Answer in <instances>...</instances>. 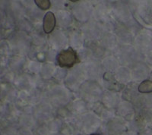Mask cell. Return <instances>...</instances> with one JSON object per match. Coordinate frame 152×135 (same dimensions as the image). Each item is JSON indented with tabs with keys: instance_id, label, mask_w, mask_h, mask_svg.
<instances>
[{
	"instance_id": "obj_1",
	"label": "cell",
	"mask_w": 152,
	"mask_h": 135,
	"mask_svg": "<svg viewBox=\"0 0 152 135\" xmlns=\"http://www.w3.org/2000/svg\"><path fill=\"white\" fill-rule=\"evenodd\" d=\"M78 62L77 52L72 48L63 49L57 56V62L63 68H71Z\"/></svg>"
},
{
	"instance_id": "obj_2",
	"label": "cell",
	"mask_w": 152,
	"mask_h": 135,
	"mask_svg": "<svg viewBox=\"0 0 152 135\" xmlns=\"http://www.w3.org/2000/svg\"><path fill=\"white\" fill-rule=\"evenodd\" d=\"M56 17L53 12H49L43 17V28L46 33H50L56 27Z\"/></svg>"
},
{
	"instance_id": "obj_3",
	"label": "cell",
	"mask_w": 152,
	"mask_h": 135,
	"mask_svg": "<svg viewBox=\"0 0 152 135\" xmlns=\"http://www.w3.org/2000/svg\"><path fill=\"white\" fill-rule=\"evenodd\" d=\"M138 91L142 94H149L152 92V81L150 80H145L139 84Z\"/></svg>"
},
{
	"instance_id": "obj_4",
	"label": "cell",
	"mask_w": 152,
	"mask_h": 135,
	"mask_svg": "<svg viewBox=\"0 0 152 135\" xmlns=\"http://www.w3.org/2000/svg\"><path fill=\"white\" fill-rule=\"evenodd\" d=\"M35 3L40 9L47 10L50 8L51 3L49 0H35Z\"/></svg>"
}]
</instances>
